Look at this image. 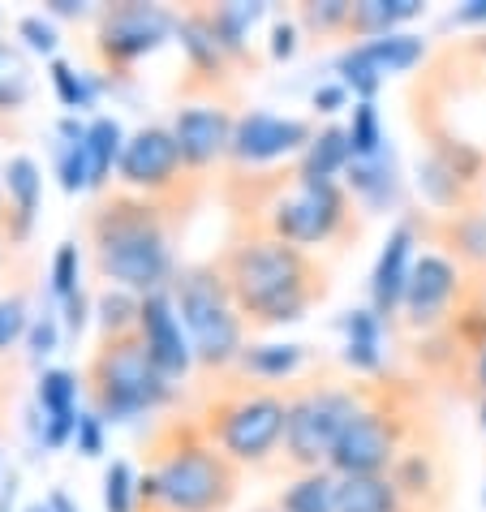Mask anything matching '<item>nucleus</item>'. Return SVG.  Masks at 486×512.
I'll return each mask as SVG.
<instances>
[{"instance_id": "obj_32", "label": "nucleus", "mask_w": 486, "mask_h": 512, "mask_svg": "<svg viewBox=\"0 0 486 512\" xmlns=\"http://www.w3.org/2000/svg\"><path fill=\"white\" fill-rule=\"evenodd\" d=\"M0 250H5V246H0Z\"/></svg>"}, {"instance_id": "obj_20", "label": "nucleus", "mask_w": 486, "mask_h": 512, "mask_svg": "<svg viewBox=\"0 0 486 512\" xmlns=\"http://www.w3.org/2000/svg\"><path fill=\"white\" fill-rule=\"evenodd\" d=\"M336 512H405V504H400V491L388 474L383 478H340Z\"/></svg>"}, {"instance_id": "obj_10", "label": "nucleus", "mask_w": 486, "mask_h": 512, "mask_svg": "<svg viewBox=\"0 0 486 512\" xmlns=\"http://www.w3.org/2000/svg\"><path fill=\"white\" fill-rule=\"evenodd\" d=\"M469 293H474V280H469V272L448 250H422L409 272V284H405L400 323H405L409 332L431 336L439 327H448V319L465 306Z\"/></svg>"}, {"instance_id": "obj_22", "label": "nucleus", "mask_w": 486, "mask_h": 512, "mask_svg": "<svg viewBox=\"0 0 486 512\" xmlns=\"http://www.w3.org/2000/svg\"><path fill=\"white\" fill-rule=\"evenodd\" d=\"M349 147H353V160H375L383 155V130H379V112L370 99L353 108V121H349Z\"/></svg>"}, {"instance_id": "obj_11", "label": "nucleus", "mask_w": 486, "mask_h": 512, "mask_svg": "<svg viewBox=\"0 0 486 512\" xmlns=\"http://www.w3.org/2000/svg\"><path fill=\"white\" fill-rule=\"evenodd\" d=\"M314 142V125L297 121V117H271V112H246L237 117V134H233V151H228L224 168H276L280 160H297Z\"/></svg>"}, {"instance_id": "obj_17", "label": "nucleus", "mask_w": 486, "mask_h": 512, "mask_svg": "<svg viewBox=\"0 0 486 512\" xmlns=\"http://www.w3.org/2000/svg\"><path fill=\"white\" fill-rule=\"evenodd\" d=\"M422 13V0H353L349 13V35L345 39H379V35H396V26L413 22Z\"/></svg>"}, {"instance_id": "obj_31", "label": "nucleus", "mask_w": 486, "mask_h": 512, "mask_svg": "<svg viewBox=\"0 0 486 512\" xmlns=\"http://www.w3.org/2000/svg\"><path fill=\"white\" fill-rule=\"evenodd\" d=\"M482 500H486V491H482Z\"/></svg>"}, {"instance_id": "obj_12", "label": "nucleus", "mask_w": 486, "mask_h": 512, "mask_svg": "<svg viewBox=\"0 0 486 512\" xmlns=\"http://www.w3.org/2000/svg\"><path fill=\"white\" fill-rule=\"evenodd\" d=\"M164 31V13L151 5H138V0H121V5H108L99 13V31H95V61L104 74L125 78L142 52L155 48V39Z\"/></svg>"}, {"instance_id": "obj_15", "label": "nucleus", "mask_w": 486, "mask_h": 512, "mask_svg": "<svg viewBox=\"0 0 486 512\" xmlns=\"http://www.w3.org/2000/svg\"><path fill=\"white\" fill-rule=\"evenodd\" d=\"M418 224L413 220H400L392 237H388V246H383L379 254V263H375V276H370V310L388 323L392 315H400V302H405V284H409V272H413V263H418Z\"/></svg>"}, {"instance_id": "obj_16", "label": "nucleus", "mask_w": 486, "mask_h": 512, "mask_svg": "<svg viewBox=\"0 0 486 512\" xmlns=\"http://www.w3.org/2000/svg\"><path fill=\"white\" fill-rule=\"evenodd\" d=\"M388 478L396 482L405 512H439L443 500H448V469H443V457L426 439H418V444L392 465Z\"/></svg>"}, {"instance_id": "obj_6", "label": "nucleus", "mask_w": 486, "mask_h": 512, "mask_svg": "<svg viewBox=\"0 0 486 512\" xmlns=\"http://www.w3.org/2000/svg\"><path fill=\"white\" fill-rule=\"evenodd\" d=\"M284 392H289V426H284V448L276 469H284L289 478L310 474V469H327L349 422L366 405V379L302 371L293 383H284Z\"/></svg>"}, {"instance_id": "obj_4", "label": "nucleus", "mask_w": 486, "mask_h": 512, "mask_svg": "<svg viewBox=\"0 0 486 512\" xmlns=\"http://www.w3.org/2000/svg\"><path fill=\"white\" fill-rule=\"evenodd\" d=\"M194 422L224 457L241 469H276L289 426V392L284 383L228 366V371H194L190 405Z\"/></svg>"}, {"instance_id": "obj_7", "label": "nucleus", "mask_w": 486, "mask_h": 512, "mask_svg": "<svg viewBox=\"0 0 486 512\" xmlns=\"http://www.w3.org/2000/svg\"><path fill=\"white\" fill-rule=\"evenodd\" d=\"M117 181L134 194L151 198L173 220L177 237L194 220V211L203 207V198L216 190V177L185 160L173 125H142L117 155Z\"/></svg>"}, {"instance_id": "obj_19", "label": "nucleus", "mask_w": 486, "mask_h": 512, "mask_svg": "<svg viewBox=\"0 0 486 512\" xmlns=\"http://www.w3.org/2000/svg\"><path fill=\"white\" fill-rule=\"evenodd\" d=\"M448 254L469 276L486 272V207H469L448 220Z\"/></svg>"}, {"instance_id": "obj_3", "label": "nucleus", "mask_w": 486, "mask_h": 512, "mask_svg": "<svg viewBox=\"0 0 486 512\" xmlns=\"http://www.w3.org/2000/svg\"><path fill=\"white\" fill-rule=\"evenodd\" d=\"M173 237V220L121 181L99 186L82 211L91 276L134 297H151L164 280H173Z\"/></svg>"}, {"instance_id": "obj_14", "label": "nucleus", "mask_w": 486, "mask_h": 512, "mask_svg": "<svg viewBox=\"0 0 486 512\" xmlns=\"http://www.w3.org/2000/svg\"><path fill=\"white\" fill-rule=\"evenodd\" d=\"M173 134L181 142L185 160L211 177H220L228 164V151H233L237 117L233 108H220V104H190V108H177Z\"/></svg>"}, {"instance_id": "obj_13", "label": "nucleus", "mask_w": 486, "mask_h": 512, "mask_svg": "<svg viewBox=\"0 0 486 512\" xmlns=\"http://www.w3.org/2000/svg\"><path fill=\"white\" fill-rule=\"evenodd\" d=\"M426 61V44L418 35H379V39H362V44H353L345 56H340V78H345V87H353L362 99H370L379 91V82L388 74H409V69H418Z\"/></svg>"}, {"instance_id": "obj_26", "label": "nucleus", "mask_w": 486, "mask_h": 512, "mask_svg": "<svg viewBox=\"0 0 486 512\" xmlns=\"http://www.w3.org/2000/svg\"><path fill=\"white\" fill-rule=\"evenodd\" d=\"M469 379H474V388H478V396H486V349L478 353L474 362H469Z\"/></svg>"}, {"instance_id": "obj_21", "label": "nucleus", "mask_w": 486, "mask_h": 512, "mask_svg": "<svg viewBox=\"0 0 486 512\" xmlns=\"http://www.w3.org/2000/svg\"><path fill=\"white\" fill-rule=\"evenodd\" d=\"M349 13H353V0H306L297 9V26L314 39H332L349 35Z\"/></svg>"}, {"instance_id": "obj_2", "label": "nucleus", "mask_w": 486, "mask_h": 512, "mask_svg": "<svg viewBox=\"0 0 486 512\" xmlns=\"http://www.w3.org/2000/svg\"><path fill=\"white\" fill-rule=\"evenodd\" d=\"M207 267L224 284L246 332L297 323L327 297V267L319 254L267 233H228Z\"/></svg>"}, {"instance_id": "obj_9", "label": "nucleus", "mask_w": 486, "mask_h": 512, "mask_svg": "<svg viewBox=\"0 0 486 512\" xmlns=\"http://www.w3.org/2000/svg\"><path fill=\"white\" fill-rule=\"evenodd\" d=\"M173 302L181 310V323L190 332V349H194V366L198 371H228L241 362L246 353V323H241L237 306L228 302L224 284L216 272L203 263H190L173 272Z\"/></svg>"}, {"instance_id": "obj_5", "label": "nucleus", "mask_w": 486, "mask_h": 512, "mask_svg": "<svg viewBox=\"0 0 486 512\" xmlns=\"http://www.w3.org/2000/svg\"><path fill=\"white\" fill-rule=\"evenodd\" d=\"M82 396L99 418L151 414L173 396L168 371L155 358L147 327H142V297L121 289L104 297V323L82 362Z\"/></svg>"}, {"instance_id": "obj_29", "label": "nucleus", "mask_w": 486, "mask_h": 512, "mask_svg": "<svg viewBox=\"0 0 486 512\" xmlns=\"http://www.w3.org/2000/svg\"><path fill=\"white\" fill-rule=\"evenodd\" d=\"M478 293H482V302H486V280H482V284H478Z\"/></svg>"}, {"instance_id": "obj_8", "label": "nucleus", "mask_w": 486, "mask_h": 512, "mask_svg": "<svg viewBox=\"0 0 486 512\" xmlns=\"http://www.w3.org/2000/svg\"><path fill=\"white\" fill-rule=\"evenodd\" d=\"M422 439L418 401L400 383L366 379V405L357 409L345 439L332 452V474L340 478H383Z\"/></svg>"}, {"instance_id": "obj_27", "label": "nucleus", "mask_w": 486, "mask_h": 512, "mask_svg": "<svg viewBox=\"0 0 486 512\" xmlns=\"http://www.w3.org/2000/svg\"><path fill=\"white\" fill-rule=\"evenodd\" d=\"M478 422L486 426V396H478Z\"/></svg>"}, {"instance_id": "obj_30", "label": "nucleus", "mask_w": 486, "mask_h": 512, "mask_svg": "<svg viewBox=\"0 0 486 512\" xmlns=\"http://www.w3.org/2000/svg\"><path fill=\"white\" fill-rule=\"evenodd\" d=\"M0 207H5V190H0Z\"/></svg>"}, {"instance_id": "obj_1", "label": "nucleus", "mask_w": 486, "mask_h": 512, "mask_svg": "<svg viewBox=\"0 0 486 512\" xmlns=\"http://www.w3.org/2000/svg\"><path fill=\"white\" fill-rule=\"evenodd\" d=\"M246 469L211 444L190 409L160 414L138 444L130 512H228Z\"/></svg>"}, {"instance_id": "obj_28", "label": "nucleus", "mask_w": 486, "mask_h": 512, "mask_svg": "<svg viewBox=\"0 0 486 512\" xmlns=\"http://www.w3.org/2000/svg\"><path fill=\"white\" fill-rule=\"evenodd\" d=\"M254 512H280L276 504H263V508H254Z\"/></svg>"}, {"instance_id": "obj_24", "label": "nucleus", "mask_w": 486, "mask_h": 512, "mask_svg": "<svg viewBox=\"0 0 486 512\" xmlns=\"http://www.w3.org/2000/svg\"><path fill=\"white\" fill-rule=\"evenodd\" d=\"M452 22L456 26H482V31H486V0H469L465 9L452 13Z\"/></svg>"}, {"instance_id": "obj_23", "label": "nucleus", "mask_w": 486, "mask_h": 512, "mask_svg": "<svg viewBox=\"0 0 486 512\" xmlns=\"http://www.w3.org/2000/svg\"><path fill=\"white\" fill-rule=\"evenodd\" d=\"M18 388H22V358L18 353H0V435H5V426H9Z\"/></svg>"}, {"instance_id": "obj_25", "label": "nucleus", "mask_w": 486, "mask_h": 512, "mask_svg": "<svg viewBox=\"0 0 486 512\" xmlns=\"http://www.w3.org/2000/svg\"><path fill=\"white\" fill-rule=\"evenodd\" d=\"M340 99H345V87H323L319 95H314V108H319V112H332Z\"/></svg>"}, {"instance_id": "obj_18", "label": "nucleus", "mask_w": 486, "mask_h": 512, "mask_svg": "<svg viewBox=\"0 0 486 512\" xmlns=\"http://www.w3.org/2000/svg\"><path fill=\"white\" fill-rule=\"evenodd\" d=\"M336 491L340 478L332 469H310V474H293L284 482V491L271 504L280 512H336Z\"/></svg>"}]
</instances>
